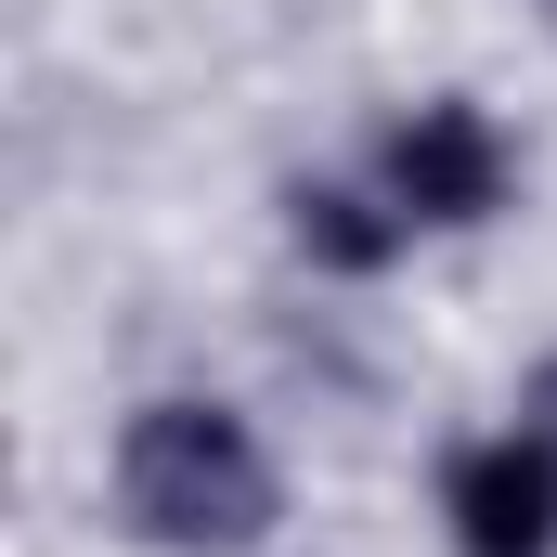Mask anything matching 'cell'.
Wrapping results in <instances>:
<instances>
[{
	"mask_svg": "<svg viewBox=\"0 0 557 557\" xmlns=\"http://www.w3.org/2000/svg\"><path fill=\"white\" fill-rule=\"evenodd\" d=\"M117 519L169 557H234L273 532V454L208 403H143L117 428Z\"/></svg>",
	"mask_w": 557,
	"mask_h": 557,
	"instance_id": "1",
	"label": "cell"
},
{
	"mask_svg": "<svg viewBox=\"0 0 557 557\" xmlns=\"http://www.w3.org/2000/svg\"><path fill=\"white\" fill-rule=\"evenodd\" d=\"M441 519L467 557H557V454L519 428V441H467L441 467Z\"/></svg>",
	"mask_w": 557,
	"mask_h": 557,
	"instance_id": "2",
	"label": "cell"
},
{
	"mask_svg": "<svg viewBox=\"0 0 557 557\" xmlns=\"http://www.w3.org/2000/svg\"><path fill=\"white\" fill-rule=\"evenodd\" d=\"M389 195H403V221H493L506 208V143L480 104H416L403 131H389Z\"/></svg>",
	"mask_w": 557,
	"mask_h": 557,
	"instance_id": "3",
	"label": "cell"
},
{
	"mask_svg": "<svg viewBox=\"0 0 557 557\" xmlns=\"http://www.w3.org/2000/svg\"><path fill=\"white\" fill-rule=\"evenodd\" d=\"M285 221H298V247H311L324 273H389V247H403V208H363V195H337V182H298Z\"/></svg>",
	"mask_w": 557,
	"mask_h": 557,
	"instance_id": "4",
	"label": "cell"
},
{
	"mask_svg": "<svg viewBox=\"0 0 557 557\" xmlns=\"http://www.w3.org/2000/svg\"><path fill=\"white\" fill-rule=\"evenodd\" d=\"M519 428H532V441H545V454H557V363H545V376H532V416H519Z\"/></svg>",
	"mask_w": 557,
	"mask_h": 557,
	"instance_id": "5",
	"label": "cell"
}]
</instances>
